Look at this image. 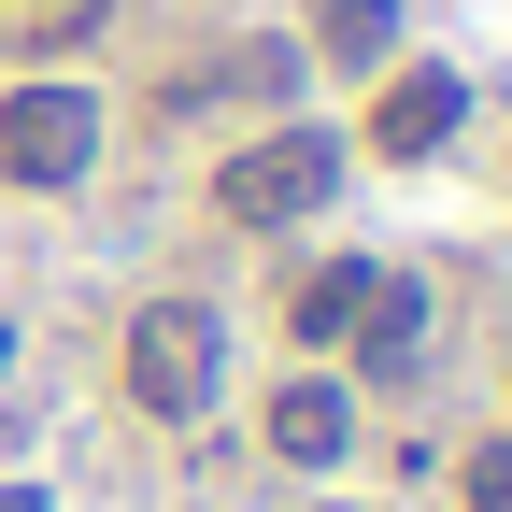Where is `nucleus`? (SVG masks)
<instances>
[{"label": "nucleus", "instance_id": "5", "mask_svg": "<svg viewBox=\"0 0 512 512\" xmlns=\"http://www.w3.org/2000/svg\"><path fill=\"white\" fill-rule=\"evenodd\" d=\"M271 456H285V470H342V456H356V384H342V370L271 384Z\"/></svg>", "mask_w": 512, "mask_h": 512}, {"label": "nucleus", "instance_id": "12", "mask_svg": "<svg viewBox=\"0 0 512 512\" xmlns=\"http://www.w3.org/2000/svg\"><path fill=\"white\" fill-rule=\"evenodd\" d=\"M0 512H43V484H0Z\"/></svg>", "mask_w": 512, "mask_h": 512}, {"label": "nucleus", "instance_id": "2", "mask_svg": "<svg viewBox=\"0 0 512 512\" xmlns=\"http://www.w3.org/2000/svg\"><path fill=\"white\" fill-rule=\"evenodd\" d=\"M342 171H356L342 128L285 114V128H256V143L214 171V214H228V228H299V214H328V200H342Z\"/></svg>", "mask_w": 512, "mask_h": 512}, {"label": "nucleus", "instance_id": "1", "mask_svg": "<svg viewBox=\"0 0 512 512\" xmlns=\"http://www.w3.org/2000/svg\"><path fill=\"white\" fill-rule=\"evenodd\" d=\"M114 384H128V413L200 427L214 384H228V313H214V299H143V313H128V342H114Z\"/></svg>", "mask_w": 512, "mask_h": 512}, {"label": "nucleus", "instance_id": "9", "mask_svg": "<svg viewBox=\"0 0 512 512\" xmlns=\"http://www.w3.org/2000/svg\"><path fill=\"white\" fill-rule=\"evenodd\" d=\"M299 72H313V57H299L285 29H271V43H242V86H256V100H299Z\"/></svg>", "mask_w": 512, "mask_h": 512}, {"label": "nucleus", "instance_id": "11", "mask_svg": "<svg viewBox=\"0 0 512 512\" xmlns=\"http://www.w3.org/2000/svg\"><path fill=\"white\" fill-rule=\"evenodd\" d=\"M15 15H29V29H86L100 0H15Z\"/></svg>", "mask_w": 512, "mask_h": 512}, {"label": "nucleus", "instance_id": "6", "mask_svg": "<svg viewBox=\"0 0 512 512\" xmlns=\"http://www.w3.org/2000/svg\"><path fill=\"white\" fill-rule=\"evenodd\" d=\"M342 342H356V384H399V370L427 356V285H413V271H370Z\"/></svg>", "mask_w": 512, "mask_h": 512}, {"label": "nucleus", "instance_id": "10", "mask_svg": "<svg viewBox=\"0 0 512 512\" xmlns=\"http://www.w3.org/2000/svg\"><path fill=\"white\" fill-rule=\"evenodd\" d=\"M470 512H512V441H470Z\"/></svg>", "mask_w": 512, "mask_h": 512}, {"label": "nucleus", "instance_id": "4", "mask_svg": "<svg viewBox=\"0 0 512 512\" xmlns=\"http://www.w3.org/2000/svg\"><path fill=\"white\" fill-rule=\"evenodd\" d=\"M456 128H470V72H441V57H399V72H384V100H370V157L384 171L441 157Z\"/></svg>", "mask_w": 512, "mask_h": 512}, {"label": "nucleus", "instance_id": "8", "mask_svg": "<svg viewBox=\"0 0 512 512\" xmlns=\"http://www.w3.org/2000/svg\"><path fill=\"white\" fill-rule=\"evenodd\" d=\"M356 285H370V256H313V271H299V299H285V328L328 356V342L356 328Z\"/></svg>", "mask_w": 512, "mask_h": 512}, {"label": "nucleus", "instance_id": "3", "mask_svg": "<svg viewBox=\"0 0 512 512\" xmlns=\"http://www.w3.org/2000/svg\"><path fill=\"white\" fill-rule=\"evenodd\" d=\"M100 171V86H15V100H0V185H43V200H57V185H86Z\"/></svg>", "mask_w": 512, "mask_h": 512}, {"label": "nucleus", "instance_id": "7", "mask_svg": "<svg viewBox=\"0 0 512 512\" xmlns=\"http://www.w3.org/2000/svg\"><path fill=\"white\" fill-rule=\"evenodd\" d=\"M299 57H328V72H384V57H399V0H313Z\"/></svg>", "mask_w": 512, "mask_h": 512}]
</instances>
